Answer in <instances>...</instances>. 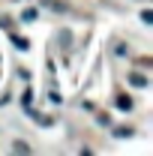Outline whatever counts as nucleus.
<instances>
[{
  "mask_svg": "<svg viewBox=\"0 0 153 156\" xmlns=\"http://www.w3.org/2000/svg\"><path fill=\"white\" fill-rule=\"evenodd\" d=\"M129 84H132V87H147V78L138 75V72H132V75H129Z\"/></svg>",
  "mask_w": 153,
  "mask_h": 156,
  "instance_id": "1",
  "label": "nucleus"
},
{
  "mask_svg": "<svg viewBox=\"0 0 153 156\" xmlns=\"http://www.w3.org/2000/svg\"><path fill=\"white\" fill-rule=\"evenodd\" d=\"M117 135H120V138H126V135H132V129H129V126H120V129H117Z\"/></svg>",
  "mask_w": 153,
  "mask_h": 156,
  "instance_id": "7",
  "label": "nucleus"
},
{
  "mask_svg": "<svg viewBox=\"0 0 153 156\" xmlns=\"http://www.w3.org/2000/svg\"><path fill=\"white\" fill-rule=\"evenodd\" d=\"M117 108H120V111H132V99L129 96H117Z\"/></svg>",
  "mask_w": 153,
  "mask_h": 156,
  "instance_id": "2",
  "label": "nucleus"
},
{
  "mask_svg": "<svg viewBox=\"0 0 153 156\" xmlns=\"http://www.w3.org/2000/svg\"><path fill=\"white\" fill-rule=\"evenodd\" d=\"M24 21H36V9H24Z\"/></svg>",
  "mask_w": 153,
  "mask_h": 156,
  "instance_id": "4",
  "label": "nucleus"
},
{
  "mask_svg": "<svg viewBox=\"0 0 153 156\" xmlns=\"http://www.w3.org/2000/svg\"><path fill=\"white\" fill-rule=\"evenodd\" d=\"M12 147H15V153H30V147H27V144H24V141H15V144H12Z\"/></svg>",
  "mask_w": 153,
  "mask_h": 156,
  "instance_id": "3",
  "label": "nucleus"
},
{
  "mask_svg": "<svg viewBox=\"0 0 153 156\" xmlns=\"http://www.w3.org/2000/svg\"><path fill=\"white\" fill-rule=\"evenodd\" d=\"M15 45H18L21 51H27V48H30V45H27V39H21V36H15Z\"/></svg>",
  "mask_w": 153,
  "mask_h": 156,
  "instance_id": "5",
  "label": "nucleus"
},
{
  "mask_svg": "<svg viewBox=\"0 0 153 156\" xmlns=\"http://www.w3.org/2000/svg\"><path fill=\"white\" fill-rule=\"evenodd\" d=\"M141 21H144V24H150V21H153V12H150V9H144V12H141Z\"/></svg>",
  "mask_w": 153,
  "mask_h": 156,
  "instance_id": "6",
  "label": "nucleus"
}]
</instances>
